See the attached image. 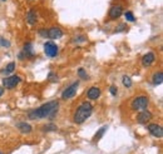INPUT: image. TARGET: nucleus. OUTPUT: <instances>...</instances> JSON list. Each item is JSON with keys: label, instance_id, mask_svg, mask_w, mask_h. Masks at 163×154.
<instances>
[{"label": "nucleus", "instance_id": "nucleus-1", "mask_svg": "<svg viewBox=\"0 0 163 154\" xmlns=\"http://www.w3.org/2000/svg\"><path fill=\"white\" fill-rule=\"evenodd\" d=\"M59 110V103L57 100H52L43 104L41 107L33 109L28 113L29 119L35 120V119H43V118H49V119H54L57 116V113Z\"/></svg>", "mask_w": 163, "mask_h": 154}, {"label": "nucleus", "instance_id": "nucleus-2", "mask_svg": "<svg viewBox=\"0 0 163 154\" xmlns=\"http://www.w3.org/2000/svg\"><path fill=\"white\" fill-rule=\"evenodd\" d=\"M92 113H93V105L88 102L82 103L77 109V111L74 113V122L77 124L84 123L85 120L92 115Z\"/></svg>", "mask_w": 163, "mask_h": 154}, {"label": "nucleus", "instance_id": "nucleus-3", "mask_svg": "<svg viewBox=\"0 0 163 154\" xmlns=\"http://www.w3.org/2000/svg\"><path fill=\"white\" fill-rule=\"evenodd\" d=\"M148 104H149V99L147 97H138L136 98L132 102V109L133 110H138V111H142V110H146L147 109V107H148Z\"/></svg>", "mask_w": 163, "mask_h": 154}, {"label": "nucleus", "instance_id": "nucleus-4", "mask_svg": "<svg viewBox=\"0 0 163 154\" xmlns=\"http://www.w3.org/2000/svg\"><path fill=\"white\" fill-rule=\"evenodd\" d=\"M20 82H22V79H20L19 75H10L3 79V85L6 89H14Z\"/></svg>", "mask_w": 163, "mask_h": 154}, {"label": "nucleus", "instance_id": "nucleus-5", "mask_svg": "<svg viewBox=\"0 0 163 154\" xmlns=\"http://www.w3.org/2000/svg\"><path fill=\"white\" fill-rule=\"evenodd\" d=\"M78 85H79V83L75 82V83H73V84H70L66 89H64V91L62 93V99H64V100H66V99H72L74 95L77 94Z\"/></svg>", "mask_w": 163, "mask_h": 154}, {"label": "nucleus", "instance_id": "nucleus-6", "mask_svg": "<svg viewBox=\"0 0 163 154\" xmlns=\"http://www.w3.org/2000/svg\"><path fill=\"white\" fill-rule=\"evenodd\" d=\"M44 53L47 54L48 56H50V58L57 56V54H58L57 44H54L53 41H47V43L44 44Z\"/></svg>", "mask_w": 163, "mask_h": 154}, {"label": "nucleus", "instance_id": "nucleus-7", "mask_svg": "<svg viewBox=\"0 0 163 154\" xmlns=\"http://www.w3.org/2000/svg\"><path fill=\"white\" fill-rule=\"evenodd\" d=\"M148 130L149 133L152 134L153 137H156V138H162L163 137V128L160 125V124H149L148 125Z\"/></svg>", "mask_w": 163, "mask_h": 154}, {"label": "nucleus", "instance_id": "nucleus-8", "mask_svg": "<svg viewBox=\"0 0 163 154\" xmlns=\"http://www.w3.org/2000/svg\"><path fill=\"white\" fill-rule=\"evenodd\" d=\"M152 113L148 110H142L139 114L137 115V122L139 124H147L150 119H152Z\"/></svg>", "mask_w": 163, "mask_h": 154}, {"label": "nucleus", "instance_id": "nucleus-9", "mask_svg": "<svg viewBox=\"0 0 163 154\" xmlns=\"http://www.w3.org/2000/svg\"><path fill=\"white\" fill-rule=\"evenodd\" d=\"M122 14H123V8L120 6V5H114V6H112L111 10H109V18H111L112 20L118 19Z\"/></svg>", "mask_w": 163, "mask_h": 154}, {"label": "nucleus", "instance_id": "nucleus-10", "mask_svg": "<svg viewBox=\"0 0 163 154\" xmlns=\"http://www.w3.org/2000/svg\"><path fill=\"white\" fill-rule=\"evenodd\" d=\"M63 36V30L60 28H50L48 30V38L50 39H60Z\"/></svg>", "mask_w": 163, "mask_h": 154}, {"label": "nucleus", "instance_id": "nucleus-11", "mask_svg": "<svg viewBox=\"0 0 163 154\" xmlns=\"http://www.w3.org/2000/svg\"><path fill=\"white\" fill-rule=\"evenodd\" d=\"M154 59H156L154 53L149 52V53L146 54V55H143V58H142V64H143V66H149L154 61Z\"/></svg>", "mask_w": 163, "mask_h": 154}, {"label": "nucleus", "instance_id": "nucleus-12", "mask_svg": "<svg viewBox=\"0 0 163 154\" xmlns=\"http://www.w3.org/2000/svg\"><path fill=\"white\" fill-rule=\"evenodd\" d=\"M87 97H88V99H90V100H95V99H98L100 97V89L97 88V86H92V88L88 90Z\"/></svg>", "mask_w": 163, "mask_h": 154}, {"label": "nucleus", "instance_id": "nucleus-13", "mask_svg": "<svg viewBox=\"0 0 163 154\" xmlns=\"http://www.w3.org/2000/svg\"><path fill=\"white\" fill-rule=\"evenodd\" d=\"M36 20H38V13H36L34 9L29 10L28 14H27V22H28V24H30V25H34V24L36 23Z\"/></svg>", "mask_w": 163, "mask_h": 154}, {"label": "nucleus", "instance_id": "nucleus-14", "mask_svg": "<svg viewBox=\"0 0 163 154\" xmlns=\"http://www.w3.org/2000/svg\"><path fill=\"white\" fill-rule=\"evenodd\" d=\"M16 127H18V129L22 133H24V134H27V133H30L31 130H33V128H31V125L29 123H25V122H20V123H18L16 124Z\"/></svg>", "mask_w": 163, "mask_h": 154}, {"label": "nucleus", "instance_id": "nucleus-15", "mask_svg": "<svg viewBox=\"0 0 163 154\" xmlns=\"http://www.w3.org/2000/svg\"><path fill=\"white\" fill-rule=\"evenodd\" d=\"M152 83H153V85H161L163 83V74L161 72L156 73L152 78Z\"/></svg>", "mask_w": 163, "mask_h": 154}, {"label": "nucleus", "instance_id": "nucleus-16", "mask_svg": "<svg viewBox=\"0 0 163 154\" xmlns=\"http://www.w3.org/2000/svg\"><path fill=\"white\" fill-rule=\"evenodd\" d=\"M23 53L27 54V56H33V55H34V53H33V47H31V44H30V43H28V44H25V45H24Z\"/></svg>", "mask_w": 163, "mask_h": 154}, {"label": "nucleus", "instance_id": "nucleus-17", "mask_svg": "<svg viewBox=\"0 0 163 154\" xmlns=\"http://www.w3.org/2000/svg\"><path fill=\"white\" fill-rule=\"evenodd\" d=\"M106 130H107V127H106V125L102 127V128H100L97 133H95V137H94V139H93V140H99V139L103 137L104 133H106Z\"/></svg>", "mask_w": 163, "mask_h": 154}, {"label": "nucleus", "instance_id": "nucleus-18", "mask_svg": "<svg viewBox=\"0 0 163 154\" xmlns=\"http://www.w3.org/2000/svg\"><path fill=\"white\" fill-rule=\"evenodd\" d=\"M14 69H15V63H14V61H11V63H9V64L6 65V68L3 70V73H5V74H10V73L14 72Z\"/></svg>", "mask_w": 163, "mask_h": 154}, {"label": "nucleus", "instance_id": "nucleus-19", "mask_svg": "<svg viewBox=\"0 0 163 154\" xmlns=\"http://www.w3.org/2000/svg\"><path fill=\"white\" fill-rule=\"evenodd\" d=\"M122 83H123V85L125 86V88H131L132 86V79L129 78L128 75H124L122 78Z\"/></svg>", "mask_w": 163, "mask_h": 154}, {"label": "nucleus", "instance_id": "nucleus-20", "mask_svg": "<svg viewBox=\"0 0 163 154\" xmlns=\"http://www.w3.org/2000/svg\"><path fill=\"white\" fill-rule=\"evenodd\" d=\"M124 16H125V20H127V22H134L136 20V18H134V15H133L132 11H127V13L124 14Z\"/></svg>", "mask_w": 163, "mask_h": 154}, {"label": "nucleus", "instance_id": "nucleus-21", "mask_svg": "<svg viewBox=\"0 0 163 154\" xmlns=\"http://www.w3.org/2000/svg\"><path fill=\"white\" fill-rule=\"evenodd\" d=\"M53 130H57V125H54V124H48V125L43 127V132H53Z\"/></svg>", "mask_w": 163, "mask_h": 154}, {"label": "nucleus", "instance_id": "nucleus-22", "mask_svg": "<svg viewBox=\"0 0 163 154\" xmlns=\"http://www.w3.org/2000/svg\"><path fill=\"white\" fill-rule=\"evenodd\" d=\"M0 45H1L3 48H9L10 47V41L6 40V39H4L3 36H0Z\"/></svg>", "mask_w": 163, "mask_h": 154}, {"label": "nucleus", "instance_id": "nucleus-23", "mask_svg": "<svg viewBox=\"0 0 163 154\" xmlns=\"http://www.w3.org/2000/svg\"><path fill=\"white\" fill-rule=\"evenodd\" d=\"M78 74H79V77H80L82 79H88V75H87L85 70L83 69V68H79L78 69Z\"/></svg>", "mask_w": 163, "mask_h": 154}, {"label": "nucleus", "instance_id": "nucleus-24", "mask_svg": "<svg viewBox=\"0 0 163 154\" xmlns=\"http://www.w3.org/2000/svg\"><path fill=\"white\" fill-rule=\"evenodd\" d=\"M39 34H40V36H43V38H48V30L47 29H40Z\"/></svg>", "mask_w": 163, "mask_h": 154}, {"label": "nucleus", "instance_id": "nucleus-25", "mask_svg": "<svg viewBox=\"0 0 163 154\" xmlns=\"http://www.w3.org/2000/svg\"><path fill=\"white\" fill-rule=\"evenodd\" d=\"M109 91H111V94H112V95H117V93H118V89H117V86L112 85L111 88H109Z\"/></svg>", "mask_w": 163, "mask_h": 154}, {"label": "nucleus", "instance_id": "nucleus-26", "mask_svg": "<svg viewBox=\"0 0 163 154\" xmlns=\"http://www.w3.org/2000/svg\"><path fill=\"white\" fill-rule=\"evenodd\" d=\"M125 28H127V25H124V24H120V25H119L118 28H115V30H114V31H115V33H119V31H123V30H124V29H125Z\"/></svg>", "mask_w": 163, "mask_h": 154}, {"label": "nucleus", "instance_id": "nucleus-27", "mask_svg": "<svg viewBox=\"0 0 163 154\" xmlns=\"http://www.w3.org/2000/svg\"><path fill=\"white\" fill-rule=\"evenodd\" d=\"M48 79H49V80H55V79H57L55 74H54L53 72H52V73H49V75H48Z\"/></svg>", "mask_w": 163, "mask_h": 154}, {"label": "nucleus", "instance_id": "nucleus-28", "mask_svg": "<svg viewBox=\"0 0 163 154\" xmlns=\"http://www.w3.org/2000/svg\"><path fill=\"white\" fill-rule=\"evenodd\" d=\"M3 94H4V88H3V86H0V97H1Z\"/></svg>", "mask_w": 163, "mask_h": 154}, {"label": "nucleus", "instance_id": "nucleus-29", "mask_svg": "<svg viewBox=\"0 0 163 154\" xmlns=\"http://www.w3.org/2000/svg\"><path fill=\"white\" fill-rule=\"evenodd\" d=\"M1 1H6V0H1Z\"/></svg>", "mask_w": 163, "mask_h": 154}, {"label": "nucleus", "instance_id": "nucleus-30", "mask_svg": "<svg viewBox=\"0 0 163 154\" xmlns=\"http://www.w3.org/2000/svg\"><path fill=\"white\" fill-rule=\"evenodd\" d=\"M0 154H4V153H1V152H0Z\"/></svg>", "mask_w": 163, "mask_h": 154}]
</instances>
